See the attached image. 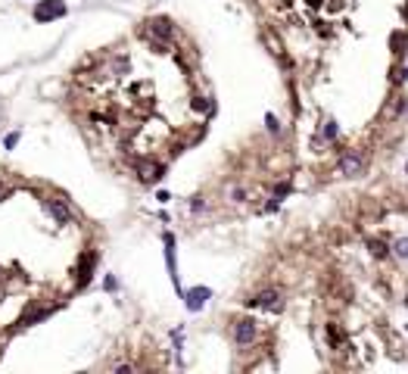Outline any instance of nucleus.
I'll use <instances>...</instances> for the list:
<instances>
[{"label":"nucleus","instance_id":"f257e3e1","mask_svg":"<svg viewBox=\"0 0 408 374\" xmlns=\"http://www.w3.org/2000/svg\"><path fill=\"white\" fill-rule=\"evenodd\" d=\"M69 10L63 0H41V4L35 7V19L38 22H50V19H63Z\"/></svg>","mask_w":408,"mask_h":374},{"label":"nucleus","instance_id":"f03ea898","mask_svg":"<svg viewBox=\"0 0 408 374\" xmlns=\"http://www.w3.org/2000/svg\"><path fill=\"white\" fill-rule=\"evenodd\" d=\"M340 171L346 175V178H359V175L365 171V156L355 153V150H346V153L340 156Z\"/></svg>","mask_w":408,"mask_h":374},{"label":"nucleus","instance_id":"7ed1b4c3","mask_svg":"<svg viewBox=\"0 0 408 374\" xmlns=\"http://www.w3.org/2000/svg\"><path fill=\"white\" fill-rule=\"evenodd\" d=\"M134 168H137V178L143 184H153V181H159L162 175H165V165L162 162H153V159H137Z\"/></svg>","mask_w":408,"mask_h":374},{"label":"nucleus","instance_id":"20e7f679","mask_svg":"<svg viewBox=\"0 0 408 374\" xmlns=\"http://www.w3.org/2000/svg\"><path fill=\"white\" fill-rule=\"evenodd\" d=\"M246 306H259V309H268V312H280V309H284V296H280L277 290H262L259 296L246 299Z\"/></svg>","mask_w":408,"mask_h":374},{"label":"nucleus","instance_id":"39448f33","mask_svg":"<svg viewBox=\"0 0 408 374\" xmlns=\"http://www.w3.org/2000/svg\"><path fill=\"white\" fill-rule=\"evenodd\" d=\"M256 334H259V328H256V321H252V318H240L234 324V340L240 346H249L252 340H256Z\"/></svg>","mask_w":408,"mask_h":374},{"label":"nucleus","instance_id":"423d86ee","mask_svg":"<svg viewBox=\"0 0 408 374\" xmlns=\"http://www.w3.org/2000/svg\"><path fill=\"white\" fill-rule=\"evenodd\" d=\"M162 243H165V262H168V274H171V284L174 290H181V278H178V268H174V234H162Z\"/></svg>","mask_w":408,"mask_h":374},{"label":"nucleus","instance_id":"0eeeda50","mask_svg":"<svg viewBox=\"0 0 408 374\" xmlns=\"http://www.w3.org/2000/svg\"><path fill=\"white\" fill-rule=\"evenodd\" d=\"M212 296V290L209 287H193V290H187L184 293V306L190 309V312H199L202 306H206V299Z\"/></svg>","mask_w":408,"mask_h":374},{"label":"nucleus","instance_id":"6e6552de","mask_svg":"<svg viewBox=\"0 0 408 374\" xmlns=\"http://www.w3.org/2000/svg\"><path fill=\"white\" fill-rule=\"evenodd\" d=\"M147 32L156 38V41H171V22L165 16H156V19L147 22Z\"/></svg>","mask_w":408,"mask_h":374},{"label":"nucleus","instance_id":"1a4fd4ad","mask_svg":"<svg viewBox=\"0 0 408 374\" xmlns=\"http://www.w3.org/2000/svg\"><path fill=\"white\" fill-rule=\"evenodd\" d=\"M94 265H97V253H84V259H81V265H78V274H75V284H78V290L88 287L91 274H94Z\"/></svg>","mask_w":408,"mask_h":374},{"label":"nucleus","instance_id":"9d476101","mask_svg":"<svg viewBox=\"0 0 408 374\" xmlns=\"http://www.w3.org/2000/svg\"><path fill=\"white\" fill-rule=\"evenodd\" d=\"M47 212L53 215L60 224H72V209L63 203V199H50V203H47Z\"/></svg>","mask_w":408,"mask_h":374},{"label":"nucleus","instance_id":"9b49d317","mask_svg":"<svg viewBox=\"0 0 408 374\" xmlns=\"http://www.w3.org/2000/svg\"><path fill=\"white\" fill-rule=\"evenodd\" d=\"M327 343H330V349H337V353H340V346H346V331L340 324H327Z\"/></svg>","mask_w":408,"mask_h":374},{"label":"nucleus","instance_id":"f8f14e48","mask_svg":"<svg viewBox=\"0 0 408 374\" xmlns=\"http://www.w3.org/2000/svg\"><path fill=\"white\" fill-rule=\"evenodd\" d=\"M50 315V309L44 306V309H35V312H25L22 318H19V324H35V321H44Z\"/></svg>","mask_w":408,"mask_h":374},{"label":"nucleus","instance_id":"ddd939ff","mask_svg":"<svg viewBox=\"0 0 408 374\" xmlns=\"http://www.w3.org/2000/svg\"><path fill=\"white\" fill-rule=\"evenodd\" d=\"M368 246H371V253H374L377 259H384V256L390 253V246H387L384 240H368Z\"/></svg>","mask_w":408,"mask_h":374},{"label":"nucleus","instance_id":"4468645a","mask_svg":"<svg viewBox=\"0 0 408 374\" xmlns=\"http://www.w3.org/2000/svg\"><path fill=\"white\" fill-rule=\"evenodd\" d=\"M265 41L271 44V53H274V56H284V47H280V41H277L274 32H265Z\"/></svg>","mask_w":408,"mask_h":374},{"label":"nucleus","instance_id":"2eb2a0df","mask_svg":"<svg viewBox=\"0 0 408 374\" xmlns=\"http://www.w3.org/2000/svg\"><path fill=\"white\" fill-rule=\"evenodd\" d=\"M393 253H396L399 259H408V237H399V240L393 243Z\"/></svg>","mask_w":408,"mask_h":374},{"label":"nucleus","instance_id":"dca6fc26","mask_svg":"<svg viewBox=\"0 0 408 374\" xmlns=\"http://www.w3.org/2000/svg\"><path fill=\"white\" fill-rule=\"evenodd\" d=\"M390 44L396 47V53H405V35H402V32H393V35H390Z\"/></svg>","mask_w":408,"mask_h":374},{"label":"nucleus","instance_id":"f3484780","mask_svg":"<svg viewBox=\"0 0 408 374\" xmlns=\"http://www.w3.org/2000/svg\"><path fill=\"white\" fill-rule=\"evenodd\" d=\"M337 134H340V125L337 122H324V137L327 140H337Z\"/></svg>","mask_w":408,"mask_h":374},{"label":"nucleus","instance_id":"a211bd4d","mask_svg":"<svg viewBox=\"0 0 408 374\" xmlns=\"http://www.w3.org/2000/svg\"><path fill=\"white\" fill-rule=\"evenodd\" d=\"M22 140V131H13V134H7V140H4V147L7 150H16V143Z\"/></svg>","mask_w":408,"mask_h":374},{"label":"nucleus","instance_id":"6ab92c4d","mask_svg":"<svg viewBox=\"0 0 408 374\" xmlns=\"http://www.w3.org/2000/svg\"><path fill=\"white\" fill-rule=\"evenodd\" d=\"M287 193H290V184H287V181H284V184H277V187H274V199H284Z\"/></svg>","mask_w":408,"mask_h":374},{"label":"nucleus","instance_id":"aec40b11","mask_svg":"<svg viewBox=\"0 0 408 374\" xmlns=\"http://www.w3.org/2000/svg\"><path fill=\"white\" fill-rule=\"evenodd\" d=\"M265 125H268V131H271V134H277V131H280V125H277V119H274L271 112L265 116Z\"/></svg>","mask_w":408,"mask_h":374},{"label":"nucleus","instance_id":"412c9836","mask_svg":"<svg viewBox=\"0 0 408 374\" xmlns=\"http://www.w3.org/2000/svg\"><path fill=\"white\" fill-rule=\"evenodd\" d=\"M193 109H212V103H209L206 97H196V100H193Z\"/></svg>","mask_w":408,"mask_h":374},{"label":"nucleus","instance_id":"4be33fe9","mask_svg":"<svg viewBox=\"0 0 408 374\" xmlns=\"http://www.w3.org/2000/svg\"><path fill=\"white\" fill-rule=\"evenodd\" d=\"M202 206H206V203H202V196H193V203H190V209H193V212H199Z\"/></svg>","mask_w":408,"mask_h":374},{"label":"nucleus","instance_id":"5701e85b","mask_svg":"<svg viewBox=\"0 0 408 374\" xmlns=\"http://www.w3.org/2000/svg\"><path fill=\"white\" fill-rule=\"evenodd\" d=\"M231 196H234V199H237V203H240V199L246 196V190H243V187H234V190H231Z\"/></svg>","mask_w":408,"mask_h":374},{"label":"nucleus","instance_id":"b1692460","mask_svg":"<svg viewBox=\"0 0 408 374\" xmlns=\"http://www.w3.org/2000/svg\"><path fill=\"white\" fill-rule=\"evenodd\" d=\"M156 199H159V203H168L171 193H168V190H159V193H156Z\"/></svg>","mask_w":408,"mask_h":374},{"label":"nucleus","instance_id":"393cba45","mask_svg":"<svg viewBox=\"0 0 408 374\" xmlns=\"http://www.w3.org/2000/svg\"><path fill=\"white\" fill-rule=\"evenodd\" d=\"M7 196H10V187H7L4 181H0V203H4V199H7Z\"/></svg>","mask_w":408,"mask_h":374},{"label":"nucleus","instance_id":"a878e982","mask_svg":"<svg viewBox=\"0 0 408 374\" xmlns=\"http://www.w3.org/2000/svg\"><path fill=\"white\" fill-rule=\"evenodd\" d=\"M305 4H309V7H315V10H318V7L324 4V0H305Z\"/></svg>","mask_w":408,"mask_h":374},{"label":"nucleus","instance_id":"bb28decb","mask_svg":"<svg viewBox=\"0 0 408 374\" xmlns=\"http://www.w3.org/2000/svg\"><path fill=\"white\" fill-rule=\"evenodd\" d=\"M402 81H405V84H408V69H402Z\"/></svg>","mask_w":408,"mask_h":374},{"label":"nucleus","instance_id":"cd10ccee","mask_svg":"<svg viewBox=\"0 0 408 374\" xmlns=\"http://www.w3.org/2000/svg\"><path fill=\"white\" fill-rule=\"evenodd\" d=\"M405 175H408V162H405Z\"/></svg>","mask_w":408,"mask_h":374},{"label":"nucleus","instance_id":"c85d7f7f","mask_svg":"<svg viewBox=\"0 0 408 374\" xmlns=\"http://www.w3.org/2000/svg\"><path fill=\"white\" fill-rule=\"evenodd\" d=\"M0 278H4V268H0Z\"/></svg>","mask_w":408,"mask_h":374},{"label":"nucleus","instance_id":"c756f323","mask_svg":"<svg viewBox=\"0 0 408 374\" xmlns=\"http://www.w3.org/2000/svg\"><path fill=\"white\" fill-rule=\"evenodd\" d=\"M405 16H408V7H405Z\"/></svg>","mask_w":408,"mask_h":374}]
</instances>
